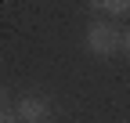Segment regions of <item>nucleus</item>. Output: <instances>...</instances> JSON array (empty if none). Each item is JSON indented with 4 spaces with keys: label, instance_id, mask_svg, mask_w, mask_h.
<instances>
[{
    "label": "nucleus",
    "instance_id": "f257e3e1",
    "mask_svg": "<svg viewBox=\"0 0 130 123\" xmlns=\"http://www.w3.org/2000/svg\"><path fill=\"white\" fill-rule=\"evenodd\" d=\"M130 47V33L126 29H116V25H108V22H90L87 29V51L98 54V58H108V54H126Z\"/></svg>",
    "mask_w": 130,
    "mask_h": 123
},
{
    "label": "nucleus",
    "instance_id": "f03ea898",
    "mask_svg": "<svg viewBox=\"0 0 130 123\" xmlns=\"http://www.w3.org/2000/svg\"><path fill=\"white\" fill-rule=\"evenodd\" d=\"M18 123H47L51 119V101L47 98H22L11 112Z\"/></svg>",
    "mask_w": 130,
    "mask_h": 123
},
{
    "label": "nucleus",
    "instance_id": "7ed1b4c3",
    "mask_svg": "<svg viewBox=\"0 0 130 123\" xmlns=\"http://www.w3.org/2000/svg\"><path fill=\"white\" fill-rule=\"evenodd\" d=\"M94 11H101V14H112V18H126L130 14V4L126 0H98Z\"/></svg>",
    "mask_w": 130,
    "mask_h": 123
},
{
    "label": "nucleus",
    "instance_id": "20e7f679",
    "mask_svg": "<svg viewBox=\"0 0 130 123\" xmlns=\"http://www.w3.org/2000/svg\"><path fill=\"white\" fill-rule=\"evenodd\" d=\"M0 123H18V119H14V116H11L7 109H0Z\"/></svg>",
    "mask_w": 130,
    "mask_h": 123
},
{
    "label": "nucleus",
    "instance_id": "39448f33",
    "mask_svg": "<svg viewBox=\"0 0 130 123\" xmlns=\"http://www.w3.org/2000/svg\"><path fill=\"white\" fill-rule=\"evenodd\" d=\"M0 109H4V90H0Z\"/></svg>",
    "mask_w": 130,
    "mask_h": 123
}]
</instances>
